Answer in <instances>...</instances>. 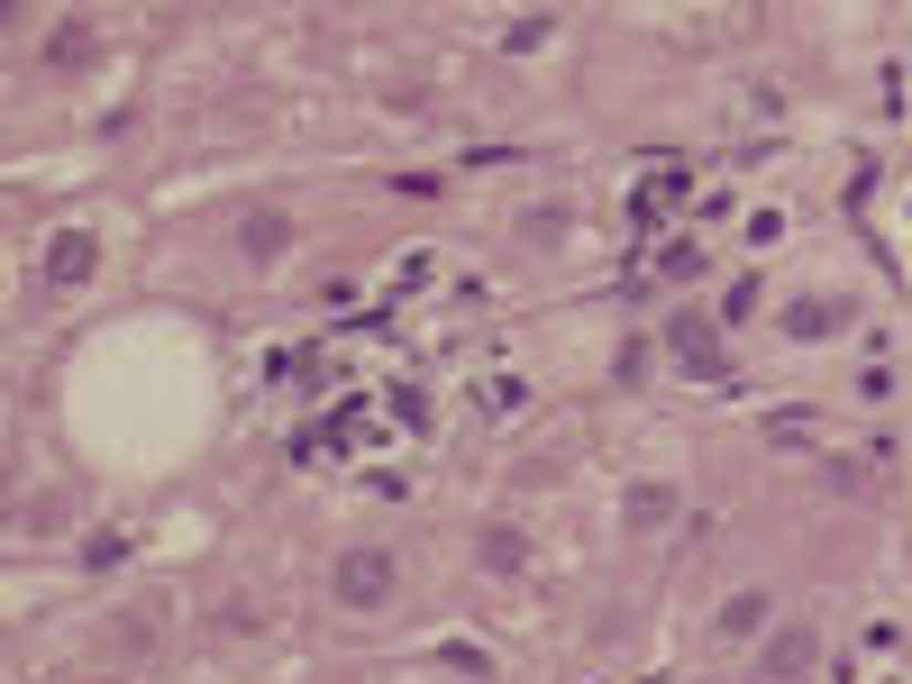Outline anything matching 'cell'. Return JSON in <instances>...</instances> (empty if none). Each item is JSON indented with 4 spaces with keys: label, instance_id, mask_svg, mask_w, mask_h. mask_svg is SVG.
<instances>
[{
    "label": "cell",
    "instance_id": "obj_2",
    "mask_svg": "<svg viewBox=\"0 0 912 684\" xmlns=\"http://www.w3.org/2000/svg\"><path fill=\"white\" fill-rule=\"evenodd\" d=\"M283 247H292V219H283V210L247 219V256H283Z\"/></svg>",
    "mask_w": 912,
    "mask_h": 684
},
{
    "label": "cell",
    "instance_id": "obj_3",
    "mask_svg": "<svg viewBox=\"0 0 912 684\" xmlns=\"http://www.w3.org/2000/svg\"><path fill=\"white\" fill-rule=\"evenodd\" d=\"M46 274H55V283H83V274H92V238H64V247L46 256Z\"/></svg>",
    "mask_w": 912,
    "mask_h": 684
},
{
    "label": "cell",
    "instance_id": "obj_5",
    "mask_svg": "<svg viewBox=\"0 0 912 684\" xmlns=\"http://www.w3.org/2000/svg\"><path fill=\"white\" fill-rule=\"evenodd\" d=\"M666 511H675L666 484H639V493H630V520H666Z\"/></svg>",
    "mask_w": 912,
    "mask_h": 684
},
{
    "label": "cell",
    "instance_id": "obj_1",
    "mask_svg": "<svg viewBox=\"0 0 912 684\" xmlns=\"http://www.w3.org/2000/svg\"><path fill=\"white\" fill-rule=\"evenodd\" d=\"M338 593H348V602H384L393 593V557L384 548H348V557H338Z\"/></svg>",
    "mask_w": 912,
    "mask_h": 684
},
{
    "label": "cell",
    "instance_id": "obj_4",
    "mask_svg": "<svg viewBox=\"0 0 912 684\" xmlns=\"http://www.w3.org/2000/svg\"><path fill=\"white\" fill-rule=\"evenodd\" d=\"M804 657H812V630H785L776 649H767V666H776V675H804Z\"/></svg>",
    "mask_w": 912,
    "mask_h": 684
}]
</instances>
